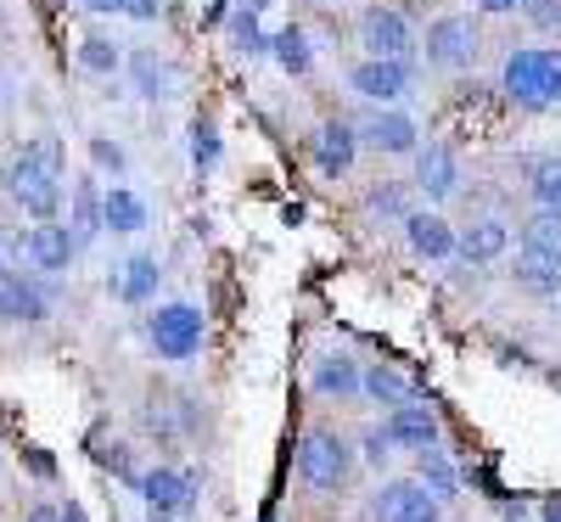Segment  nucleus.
I'll list each match as a JSON object with an SVG mask.
<instances>
[{
    "label": "nucleus",
    "instance_id": "f257e3e1",
    "mask_svg": "<svg viewBox=\"0 0 561 522\" xmlns=\"http://www.w3.org/2000/svg\"><path fill=\"white\" fill-rule=\"evenodd\" d=\"M62 174H68L62 135H34L28 147L7 163V197H12L23 214H34V219H57Z\"/></svg>",
    "mask_w": 561,
    "mask_h": 522
},
{
    "label": "nucleus",
    "instance_id": "f03ea898",
    "mask_svg": "<svg viewBox=\"0 0 561 522\" xmlns=\"http://www.w3.org/2000/svg\"><path fill=\"white\" fill-rule=\"evenodd\" d=\"M348 472H354V450L343 433H304L298 444V478L314 489V495H337L348 484Z\"/></svg>",
    "mask_w": 561,
    "mask_h": 522
},
{
    "label": "nucleus",
    "instance_id": "7ed1b4c3",
    "mask_svg": "<svg viewBox=\"0 0 561 522\" xmlns=\"http://www.w3.org/2000/svg\"><path fill=\"white\" fill-rule=\"evenodd\" d=\"M478 23L466 18V12H444V18H433L427 23V39H421V52H427V63L438 68V73H460V68H472V57H478Z\"/></svg>",
    "mask_w": 561,
    "mask_h": 522
},
{
    "label": "nucleus",
    "instance_id": "20e7f679",
    "mask_svg": "<svg viewBox=\"0 0 561 522\" xmlns=\"http://www.w3.org/2000/svg\"><path fill=\"white\" fill-rule=\"evenodd\" d=\"M147 331H152V349L180 365V360H192V354L203 349L208 320H203V309H192V304H163V309L147 320Z\"/></svg>",
    "mask_w": 561,
    "mask_h": 522
},
{
    "label": "nucleus",
    "instance_id": "39448f33",
    "mask_svg": "<svg viewBox=\"0 0 561 522\" xmlns=\"http://www.w3.org/2000/svg\"><path fill=\"white\" fill-rule=\"evenodd\" d=\"M500 90L517 107H550V45H528V52H511L500 68Z\"/></svg>",
    "mask_w": 561,
    "mask_h": 522
},
{
    "label": "nucleus",
    "instance_id": "423d86ee",
    "mask_svg": "<svg viewBox=\"0 0 561 522\" xmlns=\"http://www.w3.org/2000/svg\"><path fill=\"white\" fill-rule=\"evenodd\" d=\"M410 84H415V68L410 57H365L354 73H348V90L365 102H377V107H393L410 97Z\"/></svg>",
    "mask_w": 561,
    "mask_h": 522
},
{
    "label": "nucleus",
    "instance_id": "0eeeda50",
    "mask_svg": "<svg viewBox=\"0 0 561 522\" xmlns=\"http://www.w3.org/2000/svg\"><path fill=\"white\" fill-rule=\"evenodd\" d=\"M370 511H377V522H438L444 517V500L421 478H399V484H382L377 489Z\"/></svg>",
    "mask_w": 561,
    "mask_h": 522
},
{
    "label": "nucleus",
    "instance_id": "6e6552de",
    "mask_svg": "<svg viewBox=\"0 0 561 522\" xmlns=\"http://www.w3.org/2000/svg\"><path fill=\"white\" fill-rule=\"evenodd\" d=\"M359 45L370 57H410L415 52V29L399 7H365L359 18Z\"/></svg>",
    "mask_w": 561,
    "mask_h": 522
},
{
    "label": "nucleus",
    "instance_id": "1a4fd4ad",
    "mask_svg": "<svg viewBox=\"0 0 561 522\" xmlns=\"http://www.w3.org/2000/svg\"><path fill=\"white\" fill-rule=\"evenodd\" d=\"M460 185V158L444 147V140H427V147H415V192L427 203H444L455 197Z\"/></svg>",
    "mask_w": 561,
    "mask_h": 522
},
{
    "label": "nucleus",
    "instance_id": "9d476101",
    "mask_svg": "<svg viewBox=\"0 0 561 522\" xmlns=\"http://www.w3.org/2000/svg\"><path fill=\"white\" fill-rule=\"evenodd\" d=\"M23 253H28V264H34V270H51V275H62V270L73 264V253H79V236H73V225L39 219V225L23 236Z\"/></svg>",
    "mask_w": 561,
    "mask_h": 522
},
{
    "label": "nucleus",
    "instance_id": "9b49d317",
    "mask_svg": "<svg viewBox=\"0 0 561 522\" xmlns=\"http://www.w3.org/2000/svg\"><path fill=\"white\" fill-rule=\"evenodd\" d=\"M404 242H410L415 259H455L460 230L444 214H433V208H410L404 214Z\"/></svg>",
    "mask_w": 561,
    "mask_h": 522
},
{
    "label": "nucleus",
    "instance_id": "f8f14e48",
    "mask_svg": "<svg viewBox=\"0 0 561 522\" xmlns=\"http://www.w3.org/2000/svg\"><path fill=\"white\" fill-rule=\"evenodd\" d=\"M140 500H147L152 511H163V517H180V511H192V500H197V478L169 472V466H152L147 478H140Z\"/></svg>",
    "mask_w": 561,
    "mask_h": 522
},
{
    "label": "nucleus",
    "instance_id": "ddd939ff",
    "mask_svg": "<svg viewBox=\"0 0 561 522\" xmlns=\"http://www.w3.org/2000/svg\"><path fill=\"white\" fill-rule=\"evenodd\" d=\"M354 152H359V129H354V124L332 118V124L314 129V163H320V174L343 180V174L354 169Z\"/></svg>",
    "mask_w": 561,
    "mask_h": 522
},
{
    "label": "nucleus",
    "instance_id": "4468645a",
    "mask_svg": "<svg viewBox=\"0 0 561 522\" xmlns=\"http://www.w3.org/2000/svg\"><path fill=\"white\" fill-rule=\"evenodd\" d=\"M388 439H393V450H427V444H438V416L421 405V399H410V405H399V410H388Z\"/></svg>",
    "mask_w": 561,
    "mask_h": 522
},
{
    "label": "nucleus",
    "instance_id": "2eb2a0df",
    "mask_svg": "<svg viewBox=\"0 0 561 522\" xmlns=\"http://www.w3.org/2000/svg\"><path fill=\"white\" fill-rule=\"evenodd\" d=\"M511 281H517L528 298H556V293H561V253L523 248L517 264H511Z\"/></svg>",
    "mask_w": 561,
    "mask_h": 522
},
{
    "label": "nucleus",
    "instance_id": "dca6fc26",
    "mask_svg": "<svg viewBox=\"0 0 561 522\" xmlns=\"http://www.w3.org/2000/svg\"><path fill=\"white\" fill-rule=\"evenodd\" d=\"M359 135H365L377 152H388V158H415V147H421V129H415L410 113H377Z\"/></svg>",
    "mask_w": 561,
    "mask_h": 522
},
{
    "label": "nucleus",
    "instance_id": "f3484780",
    "mask_svg": "<svg viewBox=\"0 0 561 522\" xmlns=\"http://www.w3.org/2000/svg\"><path fill=\"white\" fill-rule=\"evenodd\" d=\"M45 293H39V281L18 275V270H0V320H45Z\"/></svg>",
    "mask_w": 561,
    "mask_h": 522
},
{
    "label": "nucleus",
    "instance_id": "a211bd4d",
    "mask_svg": "<svg viewBox=\"0 0 561 522\" xmlns=\"http://www.w3.org/2000/svg\"><path fill=\"white\" fill-rule=\"evenodd\" d=\"M511 248V225L505 219H472L460 230V242H455V253L466 259V264H489V259H500Z\"/></svg>",
    "mask_w": 561,
    "mask_h": 522
},
{
    "label": "nucleus",
    "instance_id": "6ab92c4d",
    "mask_svg": "<svg viewBox=\"0 0 561 522\" xmlns=\"http://www.w3.org/2000/svg\"><path fill=\"white\" fill-rule=\"evenodd\" d=\"M102 225L118 230V236L147 230V203H140L129 185H107V192H102Z\"/></svg>",
    "mask_w": 561,
    "mask_h": 522
},
{
    "label": "nucleus",
    "instance_id": "aec40b11",
    "mask_svg": "<svg viewBox=\"0 0 561 522\" xmlns=\"http://www.w3.org/2000/svg\"><path fill=\"white\" fill-rule=\"evenodd\" d=\"M359 394L377 399V405H388V410H399V405L415 399V383H410L404 371H393V365H370V371L359 376Z\"/></svg>",
    "mask_w": 561,
    "mask_h": 522
},
{
    "label": "nucleus",
    "instance_id": "412c9836",
    "mask_svg": "<svg viewBox=\"0 0 561 522\" xmlns=\"http://www.w3.org/2000/svg\"><path fill=\"white\" fill-rule=\"evenodd\" d=\"M158 281H163V264H158L152 253H135V259L124 264V275L113 281V293H118L124 304H147V298L158 293Z\"/></svg>",
    "mask_w": 561,
    "mask_h": 522
},
{
    "label": "nucleus",
    "instance_id": "4be33fe9",
    "mask_svg": "<svg viewBox=\"0 0 561 522\" xmlns=\"http://www.w3.org/2000/svg\"><path fill=\"white\" fill-rule=\"evenodd\" d=\"M129 79H135V90L147 102H169L174 97V68L163 57H152V52H135L129 57Z\"/></svg>",
    "mask_w": 561,
    "mask_h": 522
},
{
    "label": "nucleus",
    "instance_id": "5701e85b",
    "mask_svg": "<svg viewBox=\"0 0 561 522\" xmlns=\"http://www.w3.org/2000/svg\"><path fill=\"white\" fill-rule=\"evenodd\" d=\"M359 365L348 360V354H325L320 365H314V394H325V399H348V394H359Z\"/></svg>",
    "mask_w": 561,
    "mask_h": 522
},
{
    "label": "nucleus",
    "instance_id": "b1692460",
    "mask_svg": "<svg viewBox=\"0 0 561 522\" xmlns=\"http://www.w3.org/2000/svg\"><path fill=\"white\" fill-rule=\"evenodd\" d=\"M270 57H275L280 68H287V73H309V68H314V52H309V34H304V29H293V23L270 34Z\"/></svg>",
    "mask_w": 561,
    "mask_h": 522
},
{
    "label": "nucleus",
    "instance_id": "393cba45",
    "mask_svg": "<svg viewBox=\"0 0 561 522\" xmlns=\"http://www.w3.org/2000/svg\"><path fill=\"white\" fill-rule=\"evenodd\" d=\"M73 236H79V248L90 242V236H96V230H107L102 225V192H96V180H79L73 185Z\"/></svg>",
    "mask_w": 561,
    "mask_h": 522
},
{
    "label": "nucleus",
    "instance_id": "a878e982",
    "mask_svg": "<svg viewBox=\"0 0 561 522\" xmlns=\"http://www.w3.org/2000/svg\"><path fill=\"white\" fill-rule=\"evenodd\" d=\"M259 18H264V12H253V7H242V0H237V12H230V23H225V29H230V45H237L242 57L270 52V34L259 29Z\"/></svg>",
    "mask_w": 561,
    "mask_h": 522
},
{
    "label": "nucleus",
    "instance_id": "bb28decb",
    "mask_svg": "<svg viewBox=\"0 0 561 522\" xmlns=\"http://www.w3.org/2000/svg\"><path fill=\"white\" fill-rule=\"evenodd\" d=\"M79 68H84V73H96V79H113V73L124 68V52H118L113 39L90 34V39H79Z\"/></svg>",
    "mask_w": 561,
    "mask_h": 522
},
{
    "label": "nucleus",
    "instance_id": "cd10ccee",
    "mask_svg": "<svg viewBox=\"0 0 561 522\" xmlns=\"http://www.w3.org/2000/svg\"><path fill=\"white\" fill-rule=\"evenodd\" d=\"M415 455H421V484H427L438 500H455V466L444 461V450L427 444V450H415Z\"/></svg>",
    "mask_w": 561,
    "mask_h": 522
},
{
    "label": "nucleus",
    "instance_id": "c85d7f7f",
    "mask_svg": "<svg viewBox=\"0 0 561 522\" xmlns=\"http://www.w3.org/2000/svg\"><path fill=\"white\" fill-rule=\"evenodd\" d=\"M523 248H539V253H561V208H539L528 225H523Z\"/></svg>",
    "mask_w": 561,
    "mask_h": 522
},
{
    "label": "nucleus",
    "instance_id": "c756f323",
    "mask_svg": "<svg viewBox=\"0 0 561 522\" xmlns=\"http://www.w3.org/2000/svg\"><path fill=\"white\" fill-rule=\"evenodd\" d=\"M528 192H534V203H539V208H561V158H556V152L534 163Z\"/></svg>",
    "mask_w": 561,
    "mask_h": 522
},
{
    "label": "nucleus",
    "instance_id": "7c9ffc66",
    "mask_svg": "<svg viewBox=\"0 0 561 522\" xmlns=\"http://www.w3.org/2000/svg\"><path fill=\"white\" fill-rule=\"evenodd\" d=\"M73 7H84V12H107V18H135V23H158V18H163L158 0H73Z\"/></svg>",
    "mask_w": 561,
    "mask_h": 522
},
{
    "label": "nucleus",
    "instance_id": "2f4dec72",
    "mask_svg": "<svg viewBox=\"0 0 561 522\" xmlns=\"http://www.w3.org/2000/svg\"><path fill=\"white\" fill-rule=\"evenodd\" d=\"M365 208H370V214H382V219H399V225H404V214H410V208H404V185H377V192L365 197Z\"/></svg>",
    "mask_w": 561,
    "mask_h": 522
},
{
    "label": "nucleus",
    "instance_id": "473e14b6",
    "mask_svg": "<svg viewBox=\"0 0 561 522\" xmlns=\"http://www.w3.org/2000/svg\"><path fill=\"white\" fill-rule=\"evenodd\" d=\"M192 163H197V169H214V163H219V135H214V124H203V118L192 124Z\"/></svg>",
    "mask_w": 561,
    "mask_h": 522
},
{
    "label": "nucleus",
    "instance_id": "72a5a7b5",
    "mask_svg": "<svg viewBox=\"0 0 561 522\" xmlns=\"http://www.w3.org/2000/svg\"><path fill=\"white\" fill-rule=\"evenodd\" d=\"M90 163H96V169H113V174L129 169L124 147H118V140H107V135H90Z\"/></svg>",
    "mask_w": 561,
    "mask_h": 522
},
{
    "label": "nucleus",
    "instance_id": "f704fd0d",
    "mask_svg": "<svg viewBox=\"0 0 561 522\" xmlns=\"http://www.w3.org/2000/svg\"><path fill=\"white\" fill-rule=\"evenodd\" d=\"M388 455H393L388 427H370V433H365V461H370V466H388Z\"/></svg>",
    "mask_w": 561,
    "mask_h": 522
},
{
    "label": "nucleus",
    "instance_id": "c9c22d12",
    "mask_svg": "<svg viewBox=\"0 0 561 522\" xmlns=\"http://www.w3.org/2000/svg\"><path fill=\"white\" fill-rule=\"evenodd\" d=\"M523 12H528L539 29H561V0H523Z\"/></svg>",
    "mask_w": 561,
    "mask_h": 522
},
{
    "label": "nucleus",
    "instance_id": "e433bc0d",
    "mask_svg": "<svg viewBox=\"0 0 561 522\" xmlns=\"http://www.w3.org/2000/svg\"><path fill=\"white\" fill-rule=\"evenodd\" d=\"M550 107H561V52H550Z\"/></svg>",
    "mask_w": 561,
    "mask_h": 522
},
{
    "label": "nucleus",
    "instance_id": "4c0bfd02",
    "mask_svg": "<svg viewBox=\"0 0 561 522\" xmlns=\"http://www.w3.org/2000/svg\"><path fill=\"white\" fill-rule=\"evenodd\" d=\"M478 7H483V12H494V18H505V12H517L523 0H478Z\"/></svg>",
    "mask_w": 561,
    "mask_h": 522
},
{
    "label": "nucleus",
    "instance_id": "58836bf2",
    "mask_svg": "<svg viewBox=\"0 0 561 522\" xmlns=\"http://www.w3.org/2000/svg\"><path fill=\"white\" fill-rule=\"evenodd\" d=\"M23 522H62V511H57V506H34Z\"/></svg>",
    "mask_w": 561,
    "mask_h": 522
},
{
    "label": "nucleus",
    "instance_id": "ea45409f",
    "mask_svg": "<svg viewBox=\"0 0 561 522\" xmlns=\"http://www.w3.org/2000/svg\"><path fill=\"white\" fill-rule=\"evenodd\" d=\"M539 517H545V522H561V500H550V506H545Z\"/></svg>",
    "mask_w": 561,
    "mask_h": 522
},
{
    "label": "nucleus",
    "instance_id": "a19ab883",
    "mask_svg": "<svg viewBox=\"0 0 561 522\" xmlns=\"http://www.w3.org/2000/svg\"><path fill=\"white\" fill-rule=\"evenodd\" d=\"M62 522H84V511H79V506H68V511H62Z\"/></svg>",
    "mask_w": 561,
    "mask_h": 522
},
{
    "label": "nucleus",
    "instance_id": "79ce46f5",
    "mask_svg": "<svg viewBox=\"0 0 561 522\" xmlns=\"http://www.w3.org/2000/svg\"><path fill=\"white\" fill-rule=\"evenodd\" d=\"M0 102H7V79H0Z\"/></svg>",
    "mask_w": 561,
    "mask_h": 522
},
{
    "label": "nucleus",
    "instance_id": "37998d69",
    "mask_svg": "<svg viewBox=\"0 0 561 522\" xmlns=\"http://www.w3.org/2000/svg\"><path fill=\"white\" fill-rule=\"evenodd\" d=\"M0 253H7V242H0Z\"/></svg>",
    "mask_w": 561,
    "mask_h": 522
},
{
    "label": "nucleus",
    "instance_id": "c03bdc74",
    "mask_svg": "<svg viewBox=\"0 0 561 522\" xmlns=\"http://www.w3.org/2000/svg\"><path fill=\"white\" fill-rule=\"evenodd\" d=\"M320 7H325V0H320Z\"/></svg>",
    "mask_w": 561,
    "mask_h": 522
}]
</instances>
